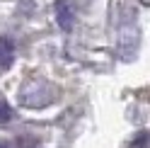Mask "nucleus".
Wrapping results in <instances>:
<instances>
[{"label": "nucleus", "instance_id": "obj_3", "mask_svg": "<svg viewBox=\"0 0 150 148\" xmlns=\"http://www.w3.org/2000/svg\"><path fill=\"white\" fill-rule=\"evenodd\" d=\"M128 148H150V134H138Z\"/></svg>", "mask_w": 150, "mask_h": 148}, {"label": "nucleus", "instance_id": "obj_5", "mask_svg": "<svg viewBox=\"0 0 150 148\" xmlns=\"http://www.w3.org/2000/svg\"><path fill=\"white\" fill-rule=\"evenodd\" d=\"M0 148H32V143H22V141H15V143H0Z\"/></svg>", "mask_w": 150, "mask_h": 148}, {"label": "nucleus", "instance_id": "obj_1", "mask_svg": "<svg viewBox=\"0 0 150 148\" xmlns=\"http://www.w3.org/2000/svg\"><path fill=\"white\" fill-rule=\"evenodd\" d=\"M56 17H58L61 29H65V32H68L70 27H73L75 10H73V3H70V0H58V3H56Z\"/></svg>", "mask_w": 150, "mask_h": 148}, {"label": "nucleus", "instance_id": "obj_4", "mask_svg": "<svg viewBox=\"0 0 150 148\" xmlns=\"http://www.w3.org/2000/svg\"><path fill=\"white\" fill-rule=\"evenodd\" d=\"M10 119H12V109H10V105L0 102V124H7Z\"/></svg>", "mask_w": 150, "mask_h": 148}, {"label": "nucleus", "instance_id": "obj_2", "mask_svg": "<svg viewBox=\"0 0 150 148\" xmlns=\"http://www.w3.org/2000/svg\"><path fill=\"white\" fill-rule=\"evenodd\" d=\"M15 58V44L7 36H0V68H10Z\"/></svg>", "mask_w": 150, "mask_h": 148}]
</instances>
